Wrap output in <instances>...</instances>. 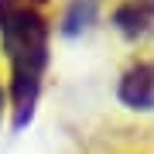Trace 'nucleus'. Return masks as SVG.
<instances>
[{
  "label": "nucleus",
  "mask_w": 154,
  "mask_h": 154,
  "mask_svg": "<svg viewBox=\"0 0 154 154\" xmlns=\"http://www.w3.org/2000/svg\"><path fill=\"white\" fill-rule=\"evenodd\" d=\"M48 7L51 0H0V45L11 69L7 106H11L14 130H24L31 123L41 99L51 38Z\"/></svg>",
  "instance_id": "f257e3e1"
},
{
  "label": "nucleus",
  "mask_w": 154,
  "mask_h": 154,
  "mask_svg": "<svg viewBox=\"0 0 154 154\" xmlns=\"http://www.w3.org/2000/svg\"><path fill=\"white\" fill-rule=\"evenodd\" d=\"M116 96L130 110H140V113L154 110V58H140L127 65V72L116 82Z\"/></svg>",
  "instance_id": "f03ea898"
},
{
  "label": "nucleus",
  "mask_w": 154,
  "mask_h": 154,
  "mask_svg": "<svg viewBox=\"0 0 154 154\" xmlns=\"http://www.w3.org/2000/svg\"><path fill=\"white\" fill-rule=\"evenodd\" d=\"M113 24L123 38L137 41L154 31V0H123L113 11Z\"/></svg>",
  "instance_id": "7ed1b4c3"
},
{
  "label": "nucleus",
  "mask_w": 154,
  "mask_h": 154,
  "mask_svg": "<svg viewBox=\"0 0 154 154\" xmlns=\"http://www.w3.org/2000/svg\"><path fill=\"white\" fill-rule=\"evenodd\" d=\"M96 14H99V4H96V0H69L65 11H62L58 31L65 34V38H75V34H82V31L93 28Z\"/></svg>",
  "instance_id": "20e7f679"
},
{
  "label": "nucleus",
  "mask_w": 154,
  "mask_h": 154,
  "mask_svg": "<svg viewBox=\"0 0 154 154\" xmlns=\"http://www.w3.org/2000/svg\"><path fill=\"white\" fill-rule=\"evenodd\" d=\"M4 110H7V89L0 86V120H4Z\"/></svg>",
  "instance_id": "39448f33"
}]
</instances>
